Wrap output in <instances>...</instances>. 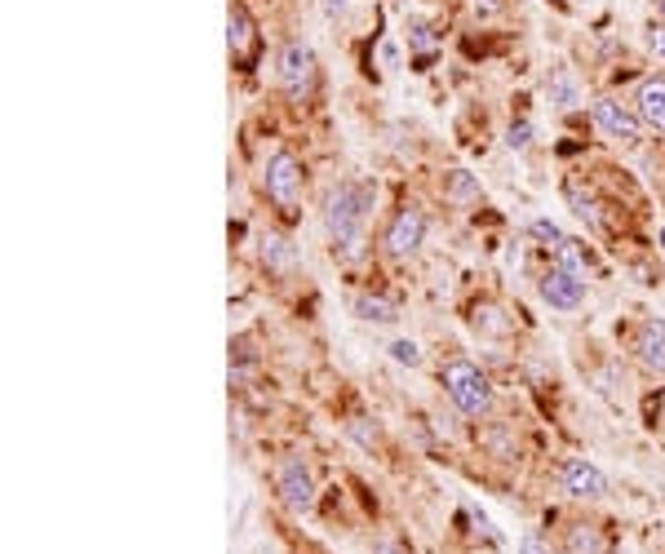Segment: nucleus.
Wrapping results in <instances>:
<instances>
[{
	"instance_id": "1",
	"label": "nucleus",
	"mask_w": 665,
	"mask_h": 554,
	"mask_svg": "<svg viewBox=\"0 0 665 554\" xmlns=\"http://www.w3.org/2000/svg\"><path fill=\"white\" fill-rule=\"evenodd\" d=\"M368 209H373V187H364V182H346V187H337L333 196H329L324 222H329L333 244L346 253V258H351V253H360Z\"/></svg>"
},
{
	"instance_id": "2",
	"label": "nucleus",
	"mask_w": 665,
	"mask_h": 554,
	"mask_svg": "<svg viewBox=\"0 0 665 554\" xmlns=\"http://www.w3.org/2000/svg\"><path fill=\"white\" fill-rule=\"evenodd\" d=\"M444 391L466 417H484L488 408H493V386H488V377L479 373L475 364H466V359H453V364L444 368Z\"/></svg>"
},
{
	"instance_id": "3",
	"label": "nucleus",
	"mask_w": 665,
	"mask_h": 554,
	"mask_svg": "<svg viewBox=\"0 0 665 554\" xmlns=\"http://www.w3.org/2000/svg\"><path fill=\"white\" fill-rule=\"evenodd\" d=\"M266 196L280 204V209H293L302 200V164L293 151H275L266 160Z\"/></svg>"
},
{
	"instance_id": "4",
	"label": "nucleus",
	"mask_w": 665,
	"mask_h": 554,
	"mask_svg": "<svg viewBox=\"0 0 665 554\" xmlns=\"http://www.w3.org/2000/svg\"><path fill=\"white\" fill-rule=\"evenodd\" d=\"M280 85L289 98H306L315 89V54L311 45H302V40H289L280 54Z\"/></svg>"
},
{
	"instance_id": "5",
	"label": "nucleus",
	"mask_w": 665,
	"mask_h": 554,
	"mask_svg": "<svg viewBox=\"0 0 665 554\" xmlns=\"http://www.w3.org/2000/svg\"><path fill=\"white\" fill-rule=\"evenodd\" d=\"M422 235H426V218H422V209H399L395 218H391V227H386L382 235V244H386V253L391 258H413L417 249H422Z\"/></svg>"
},
{
	"instance_id": "6",
	"label": "nucleus",
	"mask_w": 665,
	"mask_h": 554,
	"mask_svg": "<svg viewBox=\"0 0 665 554\" xmlns=\"http://www.w3.org/2000/svg\"><path fill=\"white\" fill-rule=\"evenodd\" d=\"M541 297H546L555 311H577V306L586 302V275L550 266V271L541 275Z\"/></svg>"
},
{
	"instance_id": "7",
	"label": "nucleus",
	"mask_w": 665,
	"mask_h": 554,
	"mask_svg": "<svg viewBox=\"0 0 665 554\" xmlns=\"http://www.w3.org/2000/svg\"><path fill=\"white\" fill-rule=\"evenodd\" d=\"M595 125L608 133V138H617V142H639V133H643V116L639 111H630L626 102H617V98H599L595 102Z\"/></svg>"
},
{
	"instance_id": "8",
	"label": "nucleus",
	"mask_w": 665,
	"mask_h": 554,
	"mask_svg": "<svg viewBox=\"0 0 665 554\" xmlns=\"http://www.w3.org/2000/svg\"><path fill=\"white\" fill-rule=\"evenodd\" d=\"M280 497L293 515H311L315 510V484H311V470L302 466L298 457H289L280 466Z\"/></svg>"
},
{
	"instance_id": "9",
	"label": "nucleus",
	"mask_w": 665,
	"mask_h": 554,
	"mask_svg": "<svg viewBox=\"0 0 665 554\" xmlns=\"http://www.w3.org/2000/svg\"><path fill=\"white\" fill-rule=\"evenodd\" d=\"M564 492L590 501V497H603V492H608V479H603L599 466H590L586 457H568L564 461Z\"/></svg>"
},
{
	"instance_id": "10",
	"label": "nucleus",
	"mask_w": 665,
	"mask_h": 554,
	"mask_svg": "<svg viewBox=\"0 0 665 554\" xmlns=\"http://www.w3.org/2000/svg\"><path fill=\"white\" fill-rule=\"evenodd\" d=\"M634 351L652 373H665V320H643L639 337H634Z\"/></svg>"
},
{
	"instance_id": "11",
	"label": "nucleus",
	"mask_w": 665,
	"mask_h": 554,
	"mask_svg": "<svg viewBox=\"0 0 665 554\" xmlns=\"http://www.w3.org/2000/svg\"><path fill=\"white\" fill-rule=\"evenodd\" d=\"M634 111L643 116V125H652V129L665 133V80H643Z\"/></svg>"
},
{
	"instance_id": "12",
	"label": "nucleus",
	"mask_w": 665,
	"mask_h": 554,
	"mask_svg": "<svg viewBox=\"0 0 665 554\" xmlns=\"http://www.w3.org/2000/svg\"><path fill=\"white\" fill-rule=\"evenodd\" d=\"M564 550L568 554H608V537H603L595 523H577V528H568Z\"/></svg>"
},
{
	"instance_id": "13",
	"label": "nucleus",
	"mask_w": 665,
	"mask_h": 554,
	"mask_svg": "<svg viewBox=\"0 0 665 554\" xmlns=\"http://www.w3.org/2000/svg\"><path fill=\"white\" fill-rule=\"evenodd\" d=\"M355 315H360V320H368V324H395V320H399V311H395L391 297H373V293L355 297Z\"/></svg>"
},
{
	"instance_id": "14",
	"label": "nucleus",
	"mask_w": 665,
	"mask_h": 554,
	"mask_svg": "<svg viewBox=\"0 0 665 554\" xmlns=\"http://www.w3.org/2000/svg\"><path fill=\"white\" fill-rule=\"evenodd\" d=\"M227 45L235 54H244V49L253 45V23H249V14H244V5H231V14H227Z\"/></svg>"
},
{
	"instance_id": "15",
	"label": "nucleus",
	"mask_w": 665,
	"mask_h": 554,
	"mask_svg": "<svg viewBox=\"0 0 665 554\" xmlns=\"http://www.w3.org/2000/svg\"><path fill=\"white\" fill-rule=\"evenodd\" d=\"M568 204H572V213H577L581 222L599 227V200H595V191H586L581 182H568Z\"/></svg>"
},
{
	"instance_id": "16",
	"label": "nucleus",
	"mask_w": 665,
	"mask_h": 554,
	"mask_svg": "<svg viewBox=\"0 0 665 554\" xmlns=\"http://www.w3.org/2000/svg\"><path fill=\"white\" fill-rule=\"evenodd\" d=\"M550 102H555L559 111H572L581 102V89H577V80H572L568 71H559V76L550 80Z\"/></svg>"
},
{
	"instance_id": "17",
	"label": "nucleus",
	"mask_w": 665,
	"mask_h": 554,
	"mask_svg": "<svg viewBox=\"0 0 665 554\" xmlns=\"http://www.w3.org/2000/svg\"><path fill=\"white\" fill-rule=\"evenodd\" d=\"M262 258H266V266H275V271H284V266L293 262V249H289V240H284V235H266V240H262Z\"/></svg>"
},
{
	"instance_id": "18",
	"label": "nucleus",
	"mask_w": 665,
	"mask_h": 554,
	"mask_svg": "<svg viewBox=\"0 0 665 554\" xmlns=\"http://www.w3.org/2000/svg\"><path fill=\"white\" fill-rule=\"evenodd\" d=\"M391 359L404 368H422V351H417V342H391Z\"/></svg>"
},
{
	"instance_id": "19",
	"label": "nucleus",
	"mask_w": 665,
	"mask_h": 554,
	"mask_svg": "<svg viewBox=\"0 0 665 554\" xmlns=\"http://www.w3.org/2000/svg\"><path fill=\"white\" fill-rule=\"evenodd\" d=\"M532 235H537V240H546V249H559V244L568 240V235L559 231L555 222H546V218H537V222H532Z\"/></svg>"
},
{
	"instance_id": "20",
	"label": "nucleus",
	"mask_w": 665,
	"mask_h": 554,
	"mask_svg": "<svg viewBox=\"0 0 665 554\" xmlns=\"http://www.w3.org/2000/svg\"><path fill=\"white\" fill-rule=\"evenodd\" d=\"M453 200H479V182L470 178V173H453Z\"/></svg>"
},
{
	"instance_id": "21",
	"label": "nucleus",
	"mask_w": 665,
	"mask_h": 554,
	"mask_svg": "<svg viewBox=\"0 0 665 554\" xmlns=\"http://www.w3.org/2000/svg\"><path fill=\"white\" fill-rule=\"evenodd\" d=\"M408 40H413L417 49H431V45H435V36H431V23H422V18H413V23H408Z\"/></svg>"
},
{
	"instance_id": "22",
	"label": "nucleus",
	"mask_w": 665,
	"mask_h": 554,
	"mask_svg": "<svg viewBox=\"0 0 665 554\" xmlns=\"http://www.w3.org/2000/svg\"><path fill=\"white\" fill-rule=\"evenodd\" d=\"M506 142H510V147H515V151H524L528 142H532V125H528V120H519V125H510Z\"/></svg>"
},
{
	"instance_id": "23",
	"label": "nucleus",
	"mask_w": 665,
	"mask_h": 554,
	"mask_svg": "<svg viewBox=\"0 0 665 554\" xmlns=\"http://www.w3.org/2000/svg\"><path fill=\"white\" fill-rule=\"evenodd\" d=\"M519 554H546V546H541V537H537V532H528V537L519 541Z\"/></svg>"
},
{
	"instance_id": "24",
	"label": "nucleus",
	"mask_w": 665,
	"mask_h": 554,
	"mask_svg": "<svg viewBox=\"0 0 665 554\" xmlns=\"http://www.w3.org/2000/svg\"><path fill=\"white\" fill-rule=\"evenodd\" d=\"M648 45H652V54L665 63V27H652V36H648Z\"/></svg>"
},
{
	"instance_id": "25",
	"label": "nucleus",
	"mask_w": 665,
	"mask_h": 554,
	"mask_svg": "<svg viewBox=\"0 0 665 554\" xmlns=\"http://www.w3.org/2000/svg\"><path fill=\"white\" fill-rule=\"evenodd\" d=\"M324 9H329V18H346L351 14V0H324Z\"/></svg>"
},
{
	"instance_id": "26",
	"label": "nucleus",
	"mask_w": 665,
	"mask_h": 554,
	"mask_svg": "<svg viewBox=\"0 0 665 554\" xmlns=\"http://www.w3.org/2000/svg\"><path fill=\"white\" fill-rule=\"evenodd\" d=\"M475 311H479V306H475ZM479 315H497V311H493V306H484ZM484 324H488V333H506V324H501V320H484Z\"/></svg>"
},
{
	"instance_id": "27",
	"label": "nucleus",
	"mask_w": 665,
	"mask_h": 554,
	"mask_svg": "<svg viewBox=\"0 0 665 554\" xmlns=\"http://www.w3.org/2000/svg\"><path fill=\"white\" fill-rule=\"evenodd\" d=\"M373 554H408L404 546H395V541H377V550Z\"/></svg>"
},
{
	"instance_id": "28",
	"label": "nucleus",
	"mask_w": 665,
	"mask_h": 554,
	"mask_svg": "<svg viewBox=\"0 0 665 554\" xmlns=\"http://www.w3.org/2000/svg\"><path fill=\"white\" fill-rule=\"evenodd\" d=\"M395 58H399V49L391 45V40H386V45H382V63H386V67H395Z\"/></svg>"
},
{
	"instance_id": "29",
	"label": "nucleus",
	"mask_w": 665,
	"mask_h": 554,
	"mask_svg": "<svg viewBox=\"0 0 665 554\" xmlns=\"http://www.w3.org/2000/svg\"><path fill=\"white\" fill-rule=\"evenodd\" d=\"M475 5H484V9H497V5H501V0H475Z\"/></svg>"
},
{
	"instance_id": "30",
	"label": "nucleus",
	"mask_w": 665,
	"mask_h": 554,
	"mask_svg": "<svg viewBox=\"0 0 665 554\" xmlns=\"http://www.w3.org/2000/svg\"><path fill=\"white\" fill-rule=\"evenodd\" d=\"M661 9H665V0H661Z\"/></svg>"
}]
</instances>
